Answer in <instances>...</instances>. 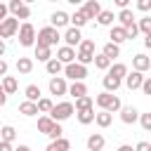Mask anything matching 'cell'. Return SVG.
<instances>
[{"instance_id":"obj_20","label":"cell","mask_w":151,"mask_h":151,"mask_svg":"<svg viewBox=\"0 0 151 151\" xmlns=\"http://www.w3.org/2000/svg\"><path fill=\"white\" fill-rule=\"evenodd\" d=\"M118 26H123V28H127V26H132L134 24V14H132V9L127 7V9H120L118 12Z\"/></svg>"},{"instance_id":"obj_51","label":"cell","mask_w":151,"mask_h":151,"mask_svg":"<svg viewBox=\"0 0 151 151\" xmlns=\"http://www.w3.org/2000/svg\"><path fill=\"white\" fill-rule=\"evenodd\" d=\"M118 151H134V149H132L130 144H120V146H118Z\"/></svg>"},{"instance_id":"obj_19","label":"cell","mask_w":151,"mask_h":151,"mask_svg":"<svg viewBox=\"0 0 151 151\" xmlns=\"http://www.w3.org/2000/svg\"><path fill=\"white\" fill-rule=\"evenodd\" d=\"M106 73H109V76H113L116 80H120V83H123V80H125V76H127L130 71H127V66H125V64H120V61H118V64H111V68H109Z\"/></svg>"},{"instance_id":"obj_14","label":"cell","mask_w":151,"mask_h":151,"mask_svg":"<svg viewBox=\"0 0 151 151\" xmlns=\"http://www.w3.org/2000/svg\"><path fill=\"white\" fill-rule=\"evenodd\" d=\"M120 120H123L125 125H132V123L139 120V111H137L134 106H123V109H120Z\"/></svg>"},{"instance_id":"obj_18","label":"cell","mask_w":151,"mask_h":151,"mask_svg":"<svg viewBox=\"0 0 151 151\" xmlns=\"http://www.w3.org/2000/svg\"><path fill=\"white\" fill-rule=\"evenodd\" d=\"M109 42H113V45H118L120 47V42H125L127 40V35H125V28L123 26H111V33H109Z\"/></svg>"},{"instance_id":"obj_53","label":"cell","mask_w":151,"mask_h":151,"mask_svg":"<svg viewBox=\"0 0 151 151\" xmlns=\"http://www.w3.org/2000/svg\"><path fill=\"white\" fill-rule=\"evenodd\" d=\"M14 151H31V146H26V144H19Z\"/></svg>"},{"instance_id":"obj_41","label":"cell","mask_w":151,"mask_h":151,"mask_svg":"<svg viewBox=\"0 0 151 151\" xmlns=\"http://www.w3.org/2000/svg\"><path fill=\"white\" fill-rule=\"evenodd\" d=\"M47 137H50V142H54V139H61V137H64V130H61V123H54V127L50 130V134H47Z\"/></svg>"},{"instance_id":"obj_21","label":"cell","mask_w":151,"mask_h":151,"mask_svg":"<svg viewBox=\"0 0 151 151\" xmlns=\"http://www.w3.org/2000/svg\"><path fill=\"white\" fill-rule=\"evenodd\" d=\"M45 71H47V73H50L52 78H57L59 73H64V64H61V61H59L57 57H52V59H50V61L45 64Z\"/></svg>"},{"instance_id":"obj_31","label":"cell","mask_w":151,"mask_h":151,"mask_svg":"<svg viewBox=\"0 0 151 151\" xmlns=\"http://www.w3.org/2000/svg\"><path fill=\"white\" fill-rule=\"evenodd\" d=\"M24 97H26V101H33V104H38V99H40V87H38V85H26V90H24Z\"/></svg>"},{"instance_id":"obj_44","label":"cell","mask_w":151,"mask_h":151,"mask_svg":"<svg viewBox=\"0 0 151 151\" xmlns=\"http://www.w3.org/2000/svg\"><path fill=\"white\" fill-rule=\"evenodd\" d=\"M137 9L139 12H149L151 9V0H137Z\"/></svg>"},{"instance_id":"obj_23","label":"cell","mask_w":151,"mask_h":151,"mask_svg":"<svg viewBox=\"0 0 151 151\" xmlns=\"http://www.w3.org/2000/svg\"><path fill=\"white\" fill-rule=\"evenodd\" d=\"M45 151H71V142H68L66 137L54 139V142H50V144H47V149H45Z\"/></svg>"},{"instance_id":"obj_26","label":"cell","mask_w":151,"mask_h":151,"mask_svg":"<svg viewBox=\"0 0 151 151\" xmlns=\"http://www.w3.org/2000/svg\"><path fill=\"white\" fill-rule=\"evenodd\" d=\"M92 106H94V99H92L90 94H85V97L76 99V104H73V109H76V111H90Z\"/></svg>"},{"instance_id":"obj_16","label":"cell","mask_w":151,"mask_h":151,"mask_svg":"<svg viewBox=\"0 0 151 151\" xmlns=\"http://www.w3.org/2000/svg\"><path fill=\"white\" fill-rule=\"evenodd\" d=\"M123 83H125V87H127V90H139V87H142V83H144V76H142V73H137V71H132V73H127V76H125V80H123Z\"/></svg>"},{"instance_id":"obj_33","label":"cell","mask_w":151,"mask_h":151,"mask_svg":"<svg viewBox=\"0 0 151 151\" xmlns=\"http://www.w3.org/2000/svg\"><path fill=\"white\" fill-rule=\"evenodd\" d=\"M54 127V120L50 118V116H40L38 118V132H42V134H50V130Z\"/></svg>"},{"instance_id":"obj_17","label":"cell","mask_w":151,"mask_h":151,"mask_svg":"<svg viewBox=\"0 0 151 151\" xmlns=\"http://www.w3.org/2000/svg\"><path fill=\"white\" fill-rule=\"evenodd\" d=\"M104 144H106V139H104V134H99V132H94V134L87 137V151H101Z\"/></svg>"},{"instance_id":"obj_36","label":"cell","mask_w":151,"mask_h":151,"mask_svg":"<svg viewBox=\"0 0 151 151\" xmlns=\"http://www.w3.org/2000/svg\"><path fill=\"white\" fill-rule=\"evenodd\" d=\"M94 123H97L99 127H109V125L113 123V116L106 113V111H99V113H94Z\"/></svg>"},{"instance_id":"obj_55","label":"cell","mask_w":151,"mask_h":151,"mask_svg":"<svg viewBox=\"0 0 151 151\" xmlns=\"http://www.w3.org/2000/svg\"><path fill=\"white\" fill-rule=\"evenodd\" d=\"M0 94H5V92H2V83H0Z\"/></svg>"},{"instance_id":"obj_35","label":"cell","mask_w":151,"mask_h":151,"mask_svg":"<svg viewBox=\"0 0 151 151\" xmlns=\"http://www.w3.org/2000/svg\"><path fill=\"white\" fill-rule=\"evenodd\" d=\"M76 118H78L80 125H90V123H94V109H90V111H76Z\"/></svg>"},{"instance_id":"obj_37","label":"cell","mask_w":151,"mask_h":151,"mask_svg":"<svg viewBox=\"0 0 151 151\" xmlns=\"http://www.w3.org/2000/svg\"><path fill=\"white\" fill-rule=\"evenodd\" d=\"M35 59L47 64V61L52 59V47H38V45H35Z\"/></svg>"},{"instance_id":"obj_8","label":"cell","mask_w":151,"mask_h":151,"mask_svg":"<svg viewBox=\"0 0 151 151\" xmlns=\"http://www.w3.org/2000/svg\"><path fill=\"white\" fill-rule=\"evenodd\" d=\"M17 33H19V19L7 17V19L0 24V40H5V38H14Z\"/></svg>"},{"instance_id":"obj_4","label":"cell","mask_w":151,"mask_h":151,"mask_svg":"<svg viewBox=\"0 0 151 151\" xmlns=\"http://www.w3.org/2000/svg\"><path fill=\"white\" fill-rule=\"evenodd\" d=\"M76 61H78V64H83V66H87V64H92V61H94V40H83V42L78 45Z\"/></svg>"},{"instance_id":"obj_29","label":"cell","mask_w":151,"mask_h":151,"mask_svg":"<svg viewBox=\"0 0 151 151\" xmlns=\"http://www.w3.org/2000/svg\"><path fill=\"white\" fill-rule=\"evenodd\" d=\"M101 83H104V92H111V94H113V92L123 85L120 80H116V78H113V76H109V73L104 76V80H101Z\"/></svg>"},{"instance_id":"obj_9","label":"cell","mask_w":151,"mask_h":151,"mask_svg":"<svg viewBox=\"0 0 151 151\" xmlns=\"http://www.w3.org/2000/svg\"><path fill=\"white\" fill-rule=\"evenodd\" d=\"M50 94H57V97L68 94V83H66V78H64V76L50 78Z\"/></svg>"},{"instance_id":"obj_39","label":"cell","mask_w":151,"mask_h":151,"mask_svg":"<svg viewBox=\"0 0 151 151\" xmlns=\"http://www.w3.org/2000/svg\"><path fill=\"white\" fill-rule=\"evenodd\" d=\"M52 106H54V101H52L50 97H40V99H38V113H50Z\"/></svg>"},{"instance_id":"obj_54","label":"cell","mask_w":151,"mask_h":151,"mask_svg":"<svg viewBox=\"0 0 151 151\" xmlns=\"http://www.w3.org/2000/svg\"><path fill=\"white\" fill-rule=\"evenodd\" d=\"M2 54H5V40H0V59H2Z\"/></svg>"},{"instance_id":"obj_30","label":"cell","mask_w":151,"mask_h":151,"mask_svg":"<svg viewBox=\"0 0 151 151\" xmlns=\"http://www.w3.org/2000/svg\"><path fill=\"white\" fill-rule=\"evenodd\" d=\"M17 87H19V85H17V78H14V76H5V78H2V92H5V94H14Z\"/></svg>"},{"instance_id":"obj_47","label":"cell","mask_w":151,"mask_h":151,"mask_svg":"<svg viewBox=\"0 0 151 151\" xmlns=\"http://www.w3.org/2000/svg\"><path fill=\"white\" fill-rule=\"evenodd\" d=\"M134 151H151V144H149V142H139V144L134 146Z\"/></svg>"},{"instance_id":"obj_3","label":"cell","mask_w":151,"mask_h":151,"mask_svg":"<svg viewBox=\"0 0 151 151\" xmlns=\"http://www.w3.org/2000/svg\"><path fill=\"white\" fill-rule=\"evenodd\" d=\"M73 111H76V109H73L71 101H59V104L52 106V111H50L47 116H50L54 123H64V120H68V118L73 116Z\"/></svg>"},{"instance_id":"obj_52","label":"cell","mask_w":151,"mask_h":151,"mask_svg":"<svg viewBox=\"0 0 151 151\" xmlns=\"http://www.w3.org/2000/svg\"><path fill=\"white\" fill-rule=\"evenodd\" d=\"M144 47H146V50H151V35H146V38H144Z\"/></svg>"},{"instance_id":"obj_27","label":"cell","mask_w":151,"mask_h":151,"mask_svg":"<svg viewBox=\"0 0 151 151\" xmlns=\"http://www.w3.org/2000/svg\"><path fill=\"white\" fill-rule=\"evenodd\" d=\"M113 19H116V14L111 9H101L99 17H97V24L99 26H113Z\"/></svg>"},{"instance_id":"obj_24","label":"cell","mask_w":151,"mask_h":151,"mask_svg":"<svg viewBox=\"0 0 151 151\" xmlns=\"http://www.w3.org/2000/svg\"><path fill=\"white\" fill-rule=\"evenodd\" d=\"M87 21H90V19L85 17V12H83V9H76V12L71 14V26H73V28H78V31H80Z\"/></svg>"},{"instance_id":"obj_40","label":"cell","mask_w":151,"mask_h":151,"mask_svg":"<svg viewBox=\"0 0 151 151\" xmlns=\"http://www.w3.org/2000/svg\"><path fill=\"white\" fill-rule=\"evenodd\" d=\"M137 28H139V33L151 35V17H142V19L137 21Z\"/></svg>"},{"instance_id":"obj_15","label":"cell","mask_w":151,"mask_h":151,"mask_svg":"<svg viewBox=\"0 0 151 151\" xmlns=\"http://www.w3.org/2000/svg\"><path fill=\"white\" fill-rule=\"evenodd\" d=\"M80 9L85 12V17H87V19H97V17H99V12H101V5H99V0H87Z\"/></svg>"},{"instance_id":"obj_50","label":"cell","mask_w":151,"mask_h":151,"mask_svg":"<svg viewBox=\"0 0 151 151\" xmlns=\"http://www.w3.org/2000/svg\"><path fill=\"white\" fill-rule=\"evenodd\" d=\"M118 9H127V0H113Z\"/></svg>"},{"instance_id":"obj_7","label":"cell","mask_w":151,"mask_h":151,"mask_svg":"<svg viewBox=\"0 0 151 151\" xmlns=\"http://www.w3.org/2000/svg\"><path fill=\"white\" fill-rule=\"evenodd\" d=\"M7 9L14 19H28L31 17V7L24 2V0H9L7 2Z\"/></svg>"},{"instance_id":"obj_49","label":"cell","mask_w":151,"mask_h":151,"mask_svg":"<svg viewBox=\"0 0 151 151\" xmlns=\"http://www.w3.org/2000/svg\"><path fill=\"white\" fill-rule=\"evenodd\" d=\"M0 151H14V146H12V144H7V142H2V139H0Z\"/></svg>"},{"instance_id":"obj_22","label":"cell","mask_w":151,"mask_h":151,"mask_svg":"<svg viewBox=\"0 0 151 151\" xmlns=\"http://www.w3.org/2000/svg\"><path fill=\"white\" fill-rule=\"evenodd\" d=\"M17 71H19L21 76H28V73L33 71V59H31V57H19V59H17Z\"/></svg>"},{"instance_id":"obj_25","label":"cell","mask_w":151,"mask_h":151,"mask_svg":"<svg viewBox=\"0 0 151 151\" xmlns=\"http://www.w3.org/2000/svg\"><path fill=\"white\" fill-rule=\"evenodd\" d=\"M68 94H71L73 99H80V97L87 94V85H85V83H71V85H68Z\"/></svg>"},{"instance_id":"obj_5","label":"cell","mask_w":151,"mask_h":151,"mask_svg":"<svg viewBox=\"0 0 151 151\" xmlns=\"http://www.w3.org/2000/svg\"><path fill=\"white\" fill-rule=\"evenodd\" d=\"M64 78H68V80H73V83H85V78H87V66H83V64H78V61L66 64V66H64Z\"/></svg>"},{"instance_id":"obj_2","label":"cell","mask_w":151,"mask_h":151,"mask_svg":"<svg viewBox=\"0 0 151 151\" xmlns=\"http://www.w3.org/2000/svg\"><path fill=\"white\" fill-rule=\"evenodd\" d=\"M59 40H61V35H59V31L52 28V26H45V28H40V31L35 33V45H38V47H52V45H57Z\"/></svg>"},{"instance_id":"obj_45","label":"cell","mask_w":151,"mask_h":151,"mask_svg":"<svg viewBox=\"0 0 151 151\" xmlns=\"http://www.w3.org/2000/svg\"><path fill=\"white\" fill-rule=\"evenodd\" d=\"M142 92L151 97V76H149V78H144V83H142Z\"/></svg>"},{"instance_id":"obj_12","label":"cell","mask_w":151,"mask_h":151,"mask_svg":"<svg viewBox=\"0 0 151 151\" xmlns=\"http://www.w3.org/2000/svg\"><path fill=\"white\" fill-rule=\"evenodd\" d=\"M132 68L137 71V73H144V71H149L151 68V57H146V54H134L132 57Z\"/></svg>"},{"instance_id":"obj_32","label":"cell","mask_w":151,"mask_h":151,"mask_svg":"<svg viewBox=\"0 0 151 151\" xmlns=\"http://www.w3.org/2000/svg\"><path fill=\"white\" fill-rule=\"evenodd\" d=\"M19 113L21 116H38V104H33V101H21L19 104Z\"/></svg>"},{"instance_id":"obj_38","label":"cell","mask_w":151,"mask_h":151,"mask_svg":"<svg viewBox=\"0 0 151 151\" xmlns=\"http://www.w3.org/2000/svg\"><path fill=\"white\" fill-rule=\"evenodd\" d=\"M94 68H99V71H109L111 68V59H106L104 54H94Z\"/></svg>"},{"instance_id":"obj_48","label":"cell","mask_w":151,"mask_h":151,"mask_svg":"<svg viewBox=\"0 0 151 151\" xmlns=\"http://www.w3.org/2000/svg\"><path fill=\"white\" fill-rule=\"evenodd\" d=\"M7 68H9V64H7L5 59H0V76H2V78L7 76Z\"/></svg>"},{"instance_id":"obj_42","label":"cell","mask_w":151,"mask_h":151,"mask_svg":"<svg viewBox=\"0 0 151 151\" xmlns=\"http://www.w3.org/2000/svg\"><path fill=\"white\" fill-rule=\"evenodd\" d=\"M139 125H142V130L151 132V113H142L139 116Z\"/></svg>"},{"instance_id":"obj_43","label":"cell","mask_w":151,"mask_h":151,"mask_svg":"<svg viewBox=\"0 0 151 151\" xmlns=\"http://www.w3.org/2000/svg\"><path fill=\"white\" fill-rule=\"evenodd\" d=\"M125 35H127V40H134V38L139 35V28H137V21H134L132 26H127V28H125Z\"/></svg>"},{"instance_id":"obj_10","label":"cell","mask_w":151,"mask_h":151,"mask_svg":"<svg viewBox=\"0 0 151 151\" xmlns=\"http://www.w3.org/2000/svg\"><path fill=\"white\" fill-rule=\"evenodd\" d=\"M61 38H64L66 47H73V50H76V47L83 42V33H80L78 28H73V26H68V28L64 31V35H61Z\"/></svg>"},{"instance_id":"obj_11","label":"cell","mask_w":151,"mask_h":151,"mask_svg":"<svg viewBox=\"0 0 151 151\" xmlns=\"http://www.w3.org/2000/svg\"><path fill=\"white\" fill-rule=\"evenodd\" d=\"M71 24V14H66L64 9H57V12H52V17H50V26L52 28H64V26H68Z\"/></svg>"},{"instance_id":"obj_13","label":"cell","mask_w":151,"mask_h":151,"mask_svg":"<svg viewBox=\"0 0 151 151\" xmlns=\"http://www.w3.org/2000/svg\"><path fill=\"white\" fill-rule=\"evenodd\" d=\"M57 59L66 66V64H73L76 61V50L73 47H66V45H61L59 50H57Z\"/></svg>"},{"instance_id":"obj_46","label":"cell","mask_w":151,"mask_h":151,"mask_svg":"<svg viewBox=\"0 0 151 151\" xmlns=\"http://www.w3.org/2000/svg\"><path fill=\"white\" fill-rule=\"evenodd\" d=\"M7 14H9V9H7V5L5 2H0V24L7 19Z\"/></svg>"},{"instance_id":"obj_1","label":"cell","mask_w":151,"mask_h":151,"mask_svg":"<svg viewBox=\"0 0 151 151\" xmlns=\"http://www.w3.org/2000/svg\"><path fill=\"white\" fill-rule=\"evenodd\" d=\"M94 104L101 109V111H106V113H116V111H120L123 109V101H120V97L118 94H111V92H99L97 97H94Z\"/></svg>"},{"instance_id":"obj_28","label":"cell","mask_w":151,"mask_h":151,"mask_svg":"<svg viewBox=\"0 0 151 151\" xmlns=\"http://www.w3.org/2000/svg\"><path fill=\"white\" fill-rule=\"evenodd\" d=\"M101 54H104L106 59H111V64H113V59H116V57H120V47H118V45H113V42H106V45H104V50H101Z\"/></svg>"},{"instance_id":"obj_34","label":"cell","mask_w":151,"mask_h":151,"mask_svg":"<svg viewBox=\"0 0 151 151\" xmlns=\"http://www.w3.org/2000/svg\"><path fill=\"white\" fill-rule=\"evenodd\" d=\"M0 139L7 142V144H12V142L17 139V130H14L12 125H2V127H0Z\"/></svg>"},{"instance_id":"obj_6","label":"cell","mask_w":151,"mask_h":151,"mask_svg":"<svg viewBox=\"0 0 151 151\" xmlns=\"http://www.w3.org/2000/svg\"><path fill=\"white\" fill-rule=\"evenodd\" d=\"M19 38V45L21 47H35V28H33V24H28V21H24L21 26H19V33H17Z\"/></svg>"}]
</instances>
